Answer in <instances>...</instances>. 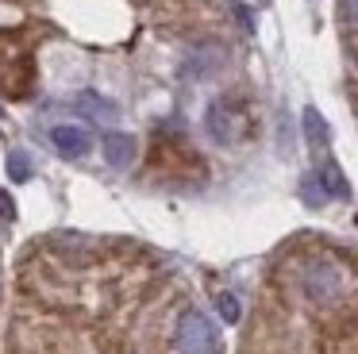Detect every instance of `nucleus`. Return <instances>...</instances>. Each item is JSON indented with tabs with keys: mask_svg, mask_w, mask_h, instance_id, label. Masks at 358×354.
I'll return each instance as SVG.
<instances>
[{
	"mask_svg": "<svg viewBox=\"0 0 358 354\" xmlns=\"http://www.w3.org/2000/svg\"><path fill=\"white\" fill-rule=\"evenodd\" d=\"M304 135H308V143L312 146H327V139H331V131H327V123H324V115L316 112V108H304Z\"/></svg>",
	"mask_w": 358,
	"mask_h": 354,
	"instance_id": "nucleus-6",
	"label": "nucleus"
},
{
	"mask_svg": "<svg viewBox=\"0 0 358 354\" xmlns=\"http://www.w3.org/2000/svg\"><path fill=\"white\" fill-rule=\"evenodd\" d=\"M204 123H208V135L216 139V143H235V139L243 135V112L231 100H216V104L208 108V115H204Z\"/></svg>",
	"mask_w": 358,
	"mask_h": 354,
	"instance_id": "nucleus-2",
	"label": "nucleus"
},
{
	"mask_svg": "<svg viewBox=\"0 0 358 354\" xmlns=\"http://www.w3.org/2000/svg\"><path fill=\"white\" fill-rule=\"evenodd\" d=\"M316 181H320V189H324V197H339V200H347V197H350L347 177H343V169L335 166L331 158H327L324 166L316 169Z\"/></svg>",
	"mask_w": 358,
	"mask_h": 354,
	"instance_id": "nucleus-5",
	"label": "nucleus"
},
{
	"mask_svg": "<svg viewBox=\"0 0 358 354\" xmlns=\"http://www.w3.org/2000/svg\"><path fill=\"white\" fill-rule=\"evenodd\" d=\"M343 15H347L350 27H358V0H343Z\"/></svg>",
	"mask_w": 358,
	"mask_h": 354,
	"instance_id": "nucleus-11",
	"label": "nucleus"
},
{
	"mask_svg": "<svg viewBox=\"0 0 358 354\" xmlns=\"http://www.w3.org/2000/svg\"><path fill=\"white\" fill-rule=\"evenodd\" d=\"M0 215H4V220H16V204L8 200V192H4V189H0Z\"/></svg>",
	"mask_w": 358,
	"mask_h": 354,
	"instance_id": "nucleus-10",
	"label": "nucleus"
},
{
	"mask_svg": "<svg viewBox=\"0 0 358 354\" xmlns=\"http://www.w3.org/2000/svg\"><path fill=\"white\" fill-rule=\"evenodd\" d=\"M104 158H108V166L124 169L135 162V135H127V131H112V135H104Z\"/></svg>",
	"mask_w": 358,
	"mask_h": 354,
	"instance_id": "nucleus-4",
	"label": "nucleus"
},
{
	"mask_svg": "<svg viewBox=\"0 0 358 354\" xmlns=\"http://www.w3.org/2000/svg\"><path fill=\"white\" fill-rule=\"evenodd\" d=\"M81 108H85V112H93V115H104V120H108L112 112H116V108L108 104V100H101V97H93V92H85V97L78 100Z\"/></svg>",
	"mask_w": 358,
	"mask_h": 354,
	"instance_id": "nucleus-9",
	"label": "nucleus"
},
{
	"mask_svg": "<svg viewBox=\"0 0 358 354\" xmlns=\"http://www.w3.org/2000/svg\"><path fill=\"white\" fill-rule=\"evenodd\" d=\"M8 174H12V181H27V177H31V158H27L24 150H12L8 154Z\"/></svg>",
	"mask_w": 358,
	"mask_h": 354,
	"instance_id": "nucleus-7",
	"label": "nucleus"
},
{
	"mask_svg": "<svg viewBox=\"0 0 358 354\" xmlns=\"http://www.w3.org/2000/svg\"><path fill=\"white\" fill-rule=\"evenodd\" d=\"M216 308H220V316H224V323H239L243 308H239V300H235L231 292H220V297H216Z\"/></svg>",
	"mask_w": 358,
	"mask_h": 354,
	"instance_id": "nucleus-8",
	"label": "nucleus"
},
{
	"mask_svg": "<svg viewBox=\"0 0 358 354\" xmlns=\"http://www.w3.org/2000/svg\"><path fill=\"white\" fill-rule=\"evenodd\" d=\"M220 339L216 327L204 312H185L181 316V327H178V351L181 354H216Z\"/></svg>",
	"mask_w": 358,
	"mask_h": 354,
	"instance_id": "nucleus-1",
	"label": "nucleus"
},
{
	"mask_svg": "<svg viewBox=\"0 0 358 354\" xmlns=\"http://www.w3.org/2000/svg\"><path fill=\"white\" fill-rule=\"evenodd\" d=\"M50 143H55V150L62 154V158H85L93 139H89V131L78 127V123H58V127H50Z\"/></svg>",
	"mask_w": 358,
	"mask_h": 354,
	"instance_id": "nucleus-3",
	"label": "nucleus"
}]
</instances>
